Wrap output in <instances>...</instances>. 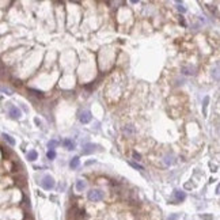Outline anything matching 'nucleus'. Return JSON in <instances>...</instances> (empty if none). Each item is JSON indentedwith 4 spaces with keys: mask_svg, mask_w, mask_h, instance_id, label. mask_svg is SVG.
<instances>
[{
    "mask_svg": "<svg viewBox=\"0 0 220 220\" xmlns=\"http://www.w3.org/2000/svg\"><path fill=\"white\" fill-rule=\"evenodd\" d=\"M87 198L91 202H101L105 198V194L99 189H91L90 192H88V194H87Z\"/></svg>",
    "mask_w": 220,
    "mask_h": 220,
    "instance_id": "nucleus-1",
    "label": "nucleus"
},
{
    "mask_svg": "<svg viewBox=\"0 0 220 220\" xmlns=\"http://www.w3.org/2000/svg\"><path fill=\"white\" fill-rule=\"evenodd\" d=\"M41 186L45 189V190H50V189L54 188V180L50 177V175H45L42 181H41Z\"/></svg>",
    "mask_w": 220,
    "mask_h": 220,
    "instance_id": "nucleus-2",
    "label": "nucleus"
},
{
    "mask_svg": "<svg viewBox=\"0 0 220 220\" xmlns=\"http://www.w3.org/2000/svg\"><path fill=\"white\" fill-rule=\"evenodd\" d=\"M8 113H10V117L14 118V120H19L21 116H22V114H21V110H19L16 106H12V105L8 106Z\"/></svg>",
    "mask_w": 220,
    "mask_h": 220,
    "instance_id": "nucleus-3",
    "label": "nucleus"
},
{
    "mask_svg": "<svg viewBox=\"0 0 220 220\" xmlns=\"http://www.w3.org/2000/svg\"><path fill=\"white\" fill-rule=\"evenodd\" d=\"M95 148H97V145L93 143H87L83 145V149H82V154L83 155H90V154H93L95 151Z\"/></svg>",
    "mask_w": 220,
    "mask_h": 220,
    "instance_id": "nucleus-4",
    "label": "nucleus"
},
{
    "mask_svg": "<svg viewBox=\"0 0 220 220\" xmlns=\"http://www.w3.org/2000/svg\"><path fill=\"white\" fill-rule=\"evenodd\" d=\"M91 118H93V117H91V113L87 112V110H86V112H82L80 116H79V120H80L82 124H88V122L91 121Z\"/></svg>",
    "mask_w": 220,
    "mask_h": 220,
    "instance_id": "nucleus-5",
    "label": "nucleus"
},
{
    "mask_svg": "<svg viewBox=\"0 0 220 220\" xmlns=\"http://www.w3.org/2000/svg\"><path fill=\"white\" fill-rule=\"evenodd\" d=\"M174 196H175V204L177 202H180V201H184L185 197H186V194H185V192H182V190H175L174 192Z\"/></svg>",
    "mask_w": 220,
    "mask_h": 220,
    "instance_id": "nucleus-6",
    "label": "nucleus"
},
{
    "mask_svg": "<svg viewBox=\"0 0 220 220\" xmlns=\"http://www.w3.org/2000/svg\"><path fill=\"white\" fill-rule=\"evenodd\" d=\"M135 126L133 125H125L124 126V133H125L126 136H132V135H135Z\"/></svg>",
    "mask_w": 220,
    "mask_h": 220,
    "instance_id": "nucleus-7",
    "label": "nucleus"
},
{
    "mask_svg": "<svg viewBox=\"0 0 220 220\" xmlns=\"http://www.w3.org/2000/svg\"><path fill=\"white\" fill-rule=\"evenodd\" d=\"M63 145H64V147H65L67 149H69V151H71V149H75V143H73L72 140H69V139H65V140H64V141H63Z\"/></svg>",
    "mask_w": 220,
    "mask_h": 220,
    "instance_id": "nucleus-8",
    "label": "nucleus"
},
{
    "mask_svg": "<svg viewBox=\"0 0 220 220\" xmlns=\"http://www.w3.org/2000/svg\"><path fill=\"white\" fill-rule=\"evenodd\" d=\"M79 164H80V159H79V158H77V156L72 158L71 163H69V166H71V169H77V167H79Z\"/></svg>",
    "mask_w": 220,
    "mask_h": 220,
    "instance_id": "nucleus-9",
    "label": "nucleus"
},
{
    "mask_svg": "<svg viewBox=\"0 0 220 220\" xmlns=\"http://www.w3.org/2000/svg\"><path fill=\"white\" fill-rule=\"evenodd\" d=\"M196 69H194L193 67H182V73H185V75H194L196 73Z\"/></svg>",
    "mask_w": 220,
    "mask_h": 220,
    "instance_id": "nucleus-10",
    "label": "nucleus"
},
{
    "mask_svg": "<svg viewBox=\"0 0 220 220\" xmlns=\"http://www.w3.org/2000/svg\"><path fill=\"white\" fill-rule=\"evenodd\" d=\"M84 189H86V182L83 180H79L76 182V190L77 192H83Z\"/></svg>",
    "mask_w": 220,
    "mask_h": 220,
    "instance_id": "nucleus-11",
    "label": "nucleus"
},
{
    "mask_svg": "<svg viewBox=\"0 0 220 220\" xmlns=\"http://www.w3.org/2000/svg\"><path fill=\"white\" fill-rule=\"evenodd\" d=\"M208 103H209V97H204V101H202V112H204V116L207 114Z\"/></svg>",
    "mask_w": 220,
    "mask_h": 220,
    "instance_id": "nucleus-12",
    "label": "nucleus"
},
{
    "mask_svg": "<svg viewBox=\"0 0 220 220\" xmlns=\"http://www.w3.org/2000/svg\"><path fill=\"white\" fill-rule=\"evenodd\" d=\"M37 156H38V154L36 152V151H29V152H27V159H29V160H36L37 159Z\"/></svg>",
    "mask_w": 220,
    "mask_h": 220,
    "instance_id": "nucleus-13",
    "label": "nucleus"
},
{
    "mask_svg": "<svg viewBox=\"0 0 220 220\" xmlns=\"http://www.w3.org/2000/svg\"><path fill=\"white\" fill-rule=\"evenodd\" d=\"M3 139H4L5 141L10 144V145H14V144H15V140H14L10 135H7V133H3Z\"/></svg>",
    "mask_w": 220,
    "mask_h": 220,
    "instance_id": "nucleus-14",
    "label": "nucleus"
},
{
    "mask_svg": "<svg viewBox=\"0 0 220 220\" xmlns=\"http://www.w3.org/2000/svg\"><path fill=\"white\" fill-rule=\"evenodd\" d=\"M58 145V143L56 140H50L49 143H48V147H49V151H54V148Z\"/></svg>",
    "mask_w": 220,
    "mask_h": 220,
    "instance_id": "nucleus-15",
    "label": "nucleus"
},
{
    "mask_svg": "<svg viewBox=\"0 0 220 220\" xmlns=\"http://www.w3.org/2000/svg\"><path fill=\"white\" fill-rule=\"evenodd\" d=\"M29 91L30 93H34V95H37L38 98H44V94L41 93V91H38V90H34V88H29Z\"/></svg>",
    "mask_w": 220,
    "mask_h": 220,
    "instance_id": "nucleus-16",
    "label": "nucleus"
},
{
    "mask_svg": "<svg viewBox=\"0 0 220 220\" xmlns=\"http://www.w3.org/2000/svg\"><path fill=\"white\" fill-rule=\"evenodd\" d=\"M129 164L133 167V169H136V170H144L143 166H140V164H137V163H135V162H129Z\"/></svg>",
    "mask_w": 220,
    "mask_h": 220,
    "instance_id": "nucleus-17",
    "label": "nucleus"
},
{
    "mask_svg": "<svg viewBox=\"0 0 220 220\" xmlns=\"http://www.w3.org/2000/svg\"><path fill=\"white\" fill-rule=\"evenodd\" d=\"M171 163H174V160H173V156H169V155H167V156L164 158V164H166V166H169V164H171Z\"/></svg>",
    "mask_w": 220,
    "mask_h": 220,
    "instance_id": "nucleus-18",
    "label": "nucleus"
},
{
    "mask_svg": "<svg viewBox=\"0 0 220 220\" xmlns=\"http://www.w3.org/2000/svg\"><path fill=\"white\" fill-rule=\"evenodd\" d=\"M46 156H48V159H50V160H52V159H54V158H56V152H54V151H48Z\"/></svg>",
    "mask_w": 220,
    "mask_h": 220,
    "instance_id": "nucleus-19",
    "label": "nucleus"
},
{
    "mask_svg": "<svg viewBox=\"0 0 220 220\" xmlns=\"http://www.w3.org/2000/svg\"><path fill=\"white\" fill-rule=\"evenodd\" d=\"M132 156H133V159H135V160H137V162H139V160H141V155H140V154H137L136 151H133Z\"/></svg>",
    "mask_w": 220,
    "mask_h": 220,
    "instance_id": "nucleus-20",
    "label": "nucleus"
},
{
    "mask_svg": "<svg viewBox=\"0 0 220 220\" xmlns=\"http://www.w3.org/2000/svg\"><path fill=\"white\" fill-rule=\"evenodd\" d=\"M178 217H180V216L177 215V213H173V215L169 216V219L167 220H178Z\"/></svg>",
    "mask_w": 220,
    "mask_h": 220,
    "instance_id": "nucleus-21",
    "label": "nucleus"
},
{
    "mask_svg": "<svg viewBox=\"0 0 220 220\" xmlns=\"http://www.w3.org/2000/svg\"><path fill=\"white\" fill-rule=\"evenodd\" d=\"M178 11L184 14V12H186V8H185V7H184L182 4H178Z\"/></svg>",
    "mask_w": 220,
    "mask_h": 220,
    "instance_id": "nucleus-22",
    "label": "nucleus"
},
{
    "mask_svg": "<svg viewBox=\"0 0 220 220\" xmlns=\"http://www.w3.org/2000/svg\"><path fill=\"white\" fill-rule=\"evenodd\" d=\"M0 90H1V91H4V93H7V95H11V91H10L8 88H4V87H0Z\"/></svg>",
    "mask_w": 220,
    "mask_h": 220,
    "instance_id": "nucleus-23",
    "label": "nucleus"
},
{
    "mask_svg": "<svg viewBox=\"0 0 220 220\" xmlns=\"http://www.w3.org/2000/svg\"><path fill=\"white\" fill-rule=\"evenodd\" d=\"M201 217H202V219H205V220H212V216L211 215H202Z\"/></svg>",
    "mask_w": 220,
    "mask_h": 220,
    "instance_id": "nucleus-24",
    "label": "nucleus"
},
{
    "mask_svg": "<svg viewBox=\"0 0 220 220\" xmlns=\"http://www.w3.org/2000/svg\"><path fill=\"white\" fill-rule=\"evenodd\" d=\"M180 22H181V23H182V25H184V26H185V21H184V18H182V16H181V18H180Z\"/></svg>",
    "mask_w": 220,
    "mask_h": 220,
    "instance_id": "nucleus-25",
    "label": "nucleus"
},
{
    "mask_svg": "<svg viewBox=\"0 0 220 220\" xmlns=\"http://www.w3.org/2000/svg\"><path fill=\"white\" fill-rule=\"evenodd\" d=\"M34 121H36V124H37V125H41V122H40V120H38V118H36Z\"/></svg>",
    "mask_w": 220,
    "mask_h": 220,
    "instance_id": "nucleus-26",
    "label": "nucleus"
},
{
    "mask_svg": "<svg viewBox=\"0 0 220 220\" xmlns=\"http://www.w3.org/2000/svg\"><path fill=\"white\" fill-rule=\"evenodd\" d=\"M185 188H186V189H190V188H192V185H190V184H186V185H185Z\"/></svg>",
    "mask_w": 220,
    "mask_h": 220,
    "instance_id": "nucleus-27",
    "label": "nucleus"
}]
</instances>
